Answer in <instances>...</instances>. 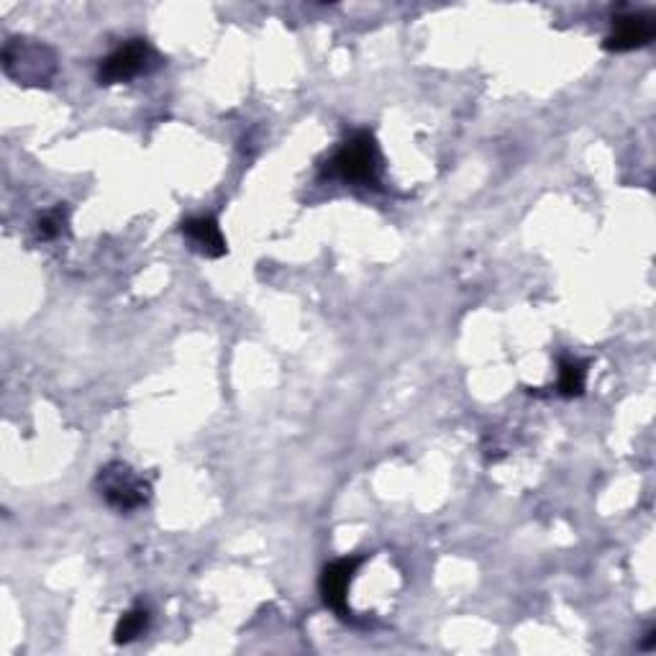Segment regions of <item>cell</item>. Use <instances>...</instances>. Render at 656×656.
<instances>
[{"instance_id":"cell-1","label":"cell","mask_w":656,"mask_h":656,"mask_svg":"<svg viewBox=\"0 0 656 656\" xmlns=\"http://www.w3.org/2000/svg\"><path fill=\"white\" fill-rule=\"evenodd\" d=\"M326 178L352 185H375L379 175V149L369 131H357L331 154Z\"/></svg>"},{"instance_id":"cell-2","label":"cell","mask_w":656,"mask_h":656,"mask_svg":"<svg viewBox=\"0 0 656 656\" xmlns=\"http://www.w3.org/2000/svg\"><path fill=\"white\" fill-rule=\"evenodd\" d=\"M3 69L23 85H46L57 73V57L50 46L34 39H8L3 46Z\"/></svg>"},{"instance_id":"cell-3","label":"cell","mask_w":656,"mask_h":656,"mask_svg":"<svg viewBox=\"0 0 656 656\" xmlns=\"http://www.w3.org/2000/svg\"><path fill=\"white\" fill-rule=\"evenodd\" d=\"M98 493L103 501H106L110 508L131 513L141 508V505L149 503V495H152V485L141 477L137 470H131L129 464L123 462H110L98 472Z\"/></svg>"},{"instance_id":"cell-4","label":"cell","mask_w":656,"mask_h":656,"mask_svg":"<svg viewBox=\"0 0 656 656\" xmlns=\"http://www.w3.org/2000/svg\"><path fill=\"white\" fill-rule=\"evenodd\" d=\"M154 46L144 42V39H131L108 54L106 60H100L98 67V80L100 85H116V83H129L141 73H149V69L157 67Z\"/></svg>"},{"instance_id":"cell-5","label":"cell","mask_w":656,"mask_h":656,"mask_svg":"<svg viewBox=\"0 0 656 656\" xmlns=\"http://www.w3.org/2000/svg\"><path fill=\"white\" fill-rule=\"evenodd\" d=\"M365 562L362 557H344V559H336L334 564H329L323 569L321 574V595L326 600V605L331 611H336L338 615L349 613V584L354 580V574H357L359 564ZM352 615V613H349Z\"/></svg>"},{"instance_id":"cell-6","label":"cell","mask_w":656,"mask_h":656,"mask_svg":"<svg viewBox=\"0 0 656 656\" xmlns=\"http://www.w3.org/2000/svg\"><path fill=\"white\" fill-rule=\"evenodd\" d=\"M656 34V26L649 13H626L615 15L613 21V34L605 39L607 52H631L638 50V46L652 44Z\"/></svg>"},{"instance_id":"cell-7","label":"cell","mask_w":656,"mask_h":656,"mask_svg":"<svg viewBox=\"0 0 656 656\" xmlns=\"http://www.w3.org/2000/svg\"><path fill=\"white\" fill-rule=\"evenodd\" d=\"M183 236L190 241V247H193L197 255H203V257L218 259L228 251L224 234H221L218 221L213 216L187 218L183 224Z\"/></svg>"},{"instance_id":"cell-8","label":"cell","mask_w":656,"mask_h":656,"mask_svg":"<svg viewBox=\"0 0 656 656\" xmlns=\"http://www.w3.org/2000/svg\"><path fill=\"white\" fill-rule=\"evenodd\" d=\"M584 383H588V365H584V362L574 357H564L559 362L557 387L564 398H577V395H582Z\"/></svg>"},{"instance_id":"cell-9","label":"cell","mask_w":656,"mask_h":656,"mask_svg":"<svg viewBox=\"0 0 656 656\" xmlns=\"http://www.w3.org/2000/svg\"><path fill=\"white\" fill-rule=\"evenodd\" d=\"M149 628V611L144 605L131 607L116 626V644H131Z\"/></svg>"},{"instance_id":"cell-10","label":"cell","mask_w":656,"mask_h":656,"mask_svg":"<svg viewBox=\"0 0 656 656\" xmlns=\"http://www.w3.org/2000/svg\"><path fill=\"white\" fill-rule=\"evenodd\" d=\"M67 228V208H62V205H57V208L46 211L42 218H39L36 224V234L39 239L44 241H52L57 239V236H62V232Z\"/></svg>"}]
</instances>
